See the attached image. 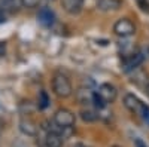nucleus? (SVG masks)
<instances>
[{
    "instance_id": "1",
    "label": "nucleus",
    "mask_w": 149,
    "mask_h": 147,
    "mask_svg": "<svg viewBox=\"0 0 149 147\" xmlns=\"http://www.w3.org/2000/svg\"><path fill=\"white\" fill-rule=\"evenodd\" d=\"M52 92L58 98H69L73 94V86L69 77L63 73H57L52 77Z\"/></svg>"
},
{
    "instance_id": "2",
    "label": "nucleus",
    "mask_w": 149,
    "mask_h": 147,
    "mask_svg": "<svg viewBox=\"0 0 149 147\" xmlns=\"http://www.w3.org/2000/svg\"><path fill=\"white\" fill-rule=\"evenodd\" d=\"M124 106H125L131 113L140 116L142 119L149 117V107L145 103H142L134 94H127L124 97Z\"/></svg>"
},
{
    "instance_id": "3",
    "label": "nucleus",
    "mask_w": 149,
    "mask_h": 147,
    "mask_svg": "<svg viewBox=\"0 0 149 147\" xmlns=\"http://www.w3.org/2000/svg\"><path fill=\"white\" fill-rule=\"evenodd\" d=\"M76 117L69 108H58L54 113V124L60 128H70L74 125Z\"/></svg>"
},
{
    "instance_id": "4",
    "label": "nucleus",
    "mask_w": 149,
    "mask_h": 147,
    "mask_svg": "<svg viewBox=\"0 0 149 147\" xmlns=\"http://www.w3.org/2000/svg\"><path fill=\"white\" fill-rule=\"evenodd\" d=\"M113 33L119 37H130L136 33V26L128 18H121L113 24Z\"/></svg>"
},
{
    "instance_id": "5",
    "label": "nucleus",
    "mask_w": 149,
    "mask_h": 147,
    "mask_svg": "<svg viewBox=\"0 0 149 147\" xmlns=\"http://www.w3.org/2000/svg\"><path fill=\"white\" fill-rule=\"evenodd\" d=\"M143 61V55L140 52H131L128 55L124 57V61H122V71H133L134 68H137Z\"/></svg>"
},
{
    "instance_id": "6",
    "label": "nucleus",
    "mask_w": 149,
    "mask_h": 147,
    "mask_svg": "<svg viewBox=\"0 0 149 147\" xmlns=\"http://www.w3.org/2000/svg\"><path fill=\"white\" fill-rule=\"evenodd\" d=\"M97 94L103 98V101L106 104L113 103L116 100V97H118V91H116V88L112 83H102L100 86H98Z\"/></svg>"
},
{
    "instance_id": "7",
    "label": "nucleus",
    "mask_w": 149,
    "mask_h": 147,
    "mask_svg": "<svg viewBox=\"0 0 149 147\" xmlns=\"http://www.w3.org/2000/svg\"><path fill=\"white\" fill-rule=\"evenodd\" d=\"M85 0H61V8H63L69 15H78L84 8Z\"/></svg>"
},
{
    "instance_id": "8",
    "label": "nucleus",
    "mask_w": 149,
    "mask_h": 147,
    "mask_svg": "<svg viewBox=\"0 0 149 147\" xmlns=\"http://www.w3.org/2000/svg\"><path fill=\"white\" fill-rule=\"evenodd\" d=\"M122 0H97V8L102 12H115L122 8Z\"/></svg>"
},
{
    "instance_id": "9",
    "label": "nucleus",
    "mask_w": 149,
    "mask_h": 147,
    "mask_svg": "<svg viewBox=\"0 0 149 147\" xmlns=\"http://www.w3.org/2000/svg\"><path fill=\"white\" fill-rule=\"evenodd\" d=\"M19 131L24 134V135H29V137H36L37 135V126L29 117H22L19 120Z\"/></svg>"
},
{
    "instance_id": "10",
    "label": "nucleus",
    "mask_w": 149,
    "mask_h": 147,
    "mask_svg": "<svg viewBox=\"0 0 149 147\" xmlns=\"http://www.w3.org/2000/svg\"><path fill=\"white\" fill-rule=\"evenodd\" d=\"M37 19H39V22L42 24V26L51 27L52 24L55 22V14H54L52 9H49V8H42V9L39 10Z\"/></svg>"
},
{
    "instance_id": "11",
    "label": "nucleus",
    "mask_w": 149,
    "mask_h": 147,
    "mask_svg": "<svg viewBox=\"0 0 149 147\" xmlns=\"http://www.w3.org/2000/svg\"><path fill=\"white\" fill-rule=\"evenodd\" d=\"M63 135L58 131H49L45 137V147H63Z\"/></svg>"
},
{
    "instance_id": "12",
    "label": "nucleus",
    "mask_w": 149,
    "mask_h": 147,
    "mask_svg": "<svg viewBox=\"0 0 149 147\" xmlns=\"http://www.w3.org/2000/svg\"><path fill=\"white\" fill-rule=\"evenodd\" d=\"M131 82L139 85V86H146V82H148V73L140 70L139 67L133 70V77H131Z\"/></svg>"
},
{
    "instance_id": "13",
    "label": "nucleus",
    "mask_w": 149,
    "mask_h": 147,
    "mask_svg": "<svg viewBox=\"0 0 149 147\" xmlns=\"http://www.w3.org/2000/svg\"><path fill=\"white\" fill-rule=\"evenodd\" d=\"M93 95L94 92H91V89L88 88H81L78 92H76V97H78V101L81 104H93Z\"/></svg>"
},
{
    "instance_id": "14",
    "label": "nucleus",
    "mask_w": 149,
    "mask_h": 147,
    "mask_svg": "<svg viewBox=\"0 0 149 147\" xmlns=\"http://www.w3.org/2000/svg\"><path fill=\"white\" fill-rule=\"evenodd\" d=\"M21 6V0H0V9L3 12H15Z\"/></svg>"
},
{
    "instance_id": "15",
    "label": "nucleus",
    "mask_w": 149,
    "mask_h": 147,
    "mask_svg": "<svg viewBox=\"0 0 149 147\" xmlns=\"http://www.w3.org/2000/svg\"><path fill=\"white\" fill-rule=\"evenodd\" d=\"M81 117L84 122H94V120H97L98 115H97V112H94L91 108H84L81 112Z\"/></svg>"
},
{
    "instance_id": "16",
    "label": "nucleus",
    "mask_w": 149,
    "mask_h": 147,
    "mask_svg": "<svg viewBox=\"0 0 149 147\" xmlns=\"http://www.w3.org/2000/svg\"><path fill=\"white\" fill-rule=\"evenodd\" d=\"M39 108L40 110H45L48 106H49V97H48V94H46V91H40L39 92Z\"/></svg>"
},
{
    "instance_id": "17",
    "label": "nucleus",
    "mask_w": 149,
    "mask_h": 147,
    "mask_svg": "<svg viewBox=\"0 0 149 147\" xmlns=\"http://www.w3.org/2000/svg\"><path fill=\"white\" fill-rule=\"evenodd\" d=\"M136 3H137V6L140 8L142 12L149 15V0H136Z\"/></svg>"
},
{
    "instance_id": "18",
    "label": "nucleus",
    "mask_w": 149,
    "mask_h": 147,
    "mask_svg": "<svg viewBox=\"0 0 149 147\" xmlns=\"http://www.w3.org/2000/svg\"><path fill=\"white\" fill-rule=\"evenodd\" d=\"M39 3H40V0H21V6L29 8V9L39 6Z\"/></svg>"
},
{
    "instance_id": "19",
    "label": "nucleus",
    "mask_w": 149,
    "mask_h": 147,
    "mask_svg": "<svg viewBox=\"0 0 149 147\" xmlns=\"http://www.w3.org/2000/svg\"><path fill=\"white\" fill-rule=\"evenodd\" d=\"M134 144H136V147H146V144H145L140 138H136V140H134Z\"/></svg>"
},
{
    "instance_id": "20",
    "label": "nucleus",
    "mask_w": 149,
    "mask_h": 147,
    "mask_svg": "<svg viewBox=\"0 0 149 147\" xmlns=\"http://www.w3.org/2000/svg\"><path fill=\"white\" fill-rule=\"evenodd\" d=\"M2 22H5V14H3V10L0 9V24Z\"/></svg>"
},
{
    "instance_id": "21",
    "label": "nucleus",
    "mask_w": 149,
    "mask_h": 147,
    "mask_svg": "<svg viewBox=\"0 0 149 147\" xmlns=\"http://www.w3.org/2000/svg\"><path fill=\"white\" fill-rule=\"evenodd\" d=\"M3 54H5V46H3L2 43H0V57H2Z\"/></svg>"
},
{
    "instance_id": "22",
    "label": "nucleus",
    "mask_w": 149,
    "mask_h": 147,
    "mask_svg": "<svg viewBox=\"0 0 149 147\" xmlns=\"http://www.w3.org/2000/svg\"><path fill=\"white\" fill-rule=\"evenodd\" d=\"M73 147H88V146H85V144H82V143H76Z\"/></svg>"
},
{
    "instance_id": "23",
    "label": "nucleus",
    "mask_w": 149,
    "mask_h": 147,
    "mask_svg": "<svg viewBox=\"0 0 149 147\" xmlns=\"http://www.w3.org/2000/svg\"><path fill=\"white\" fill-rule=\"evenodd\" d=\"M145 89H146V94H148V97H149V82H148V85L145 86Z\"/></svg>"
},
{
    "instance_id": "24",
    "label": "nucleus",
    "mask_w": 149,
    "mask_h": 147,
    "mask_svg": "<svg viewBox=\"0 0 149 147\" xmlns=\"http://www.w3.org/2000/svg\"><path fill=\"white\" fill-rule=\"evenodd\" d=\"M112 147H118V146H112Z\"/></svg>"
},
{
    "instance_id": "25",
    "label": "nucleus",
    "mask_w": 149,
    "mask_h": 147,
    "mask_svg": "<svg viewBox=\"0 0 149 147\" xmlns=\"http://www.w3.org/2000/svg\"><path fill=\"white\" fill-rule=\"evenodd\" d=\"M51 2H54V0H51Z\"/></svg>"
}]
</instances>
